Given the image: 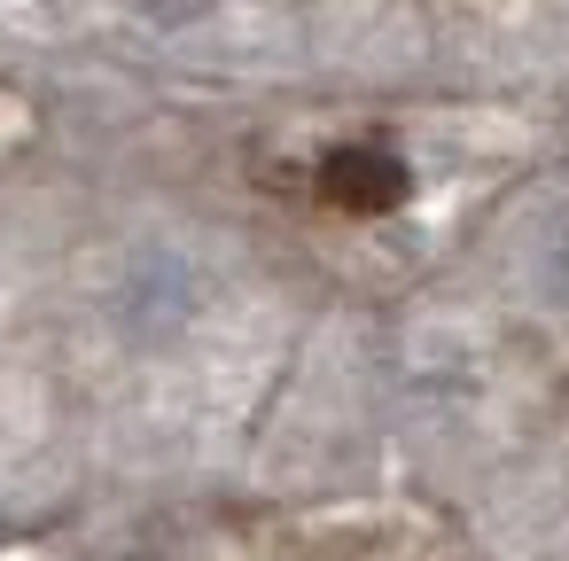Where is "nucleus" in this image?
Listing matches in <instances>:
<instances>
[{
	"label": "nucleus",
	"mask_w": 569,
	"mask_h": 561,
	"mask_svg": "<svg viewBox=\"0 0 569 561\" xmlns=\"http://www.w3.org/2000/svg\"><path fill=\"white\" fill-rule=\"evenodd\" d=\"M312 196H320L328 211L382 219V211H398V203L413 196V172H406V157H398V149H382V141H343V149H328V157H320Z\"/></svg>",
	"instance_id": "1"
},
{
	"label": "nucleus",
	"mask_w": 569,
	"mask_h": 561,
	"mask_svg": "<svg viewBox=\"0 0 569 561\" xmlns=\"http://www.w3.org/2000/svg\"><path fill=\"white\" fill-rule=\"evenodd\" d=\"M546 281H553V297H569V211H561L553 234H546Z\"/></svg>",
	"instance_id": "2"
}]
</instances>
